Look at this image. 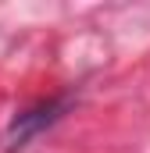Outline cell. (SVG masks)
Here are the masks:
<instances>
[{
  "label": "cell",
  "instance_id": "obj_1",
  "mask_svg": "<svg viewBox=\"0 0 150 153\" xmlns=\"http://www.w3.org/2000/svg\"><path fill=\"white\" fill-rule=\"evenodd\" d=\"M68 103H72V100H50V103H39V107H32V111L18 114L14 125H11V146H25L32 135H39L46 125H54L57 117L64 114Z\"/></svg>",
  "mask_w": 150,
  "mask_h": 153
}]
</instances>
